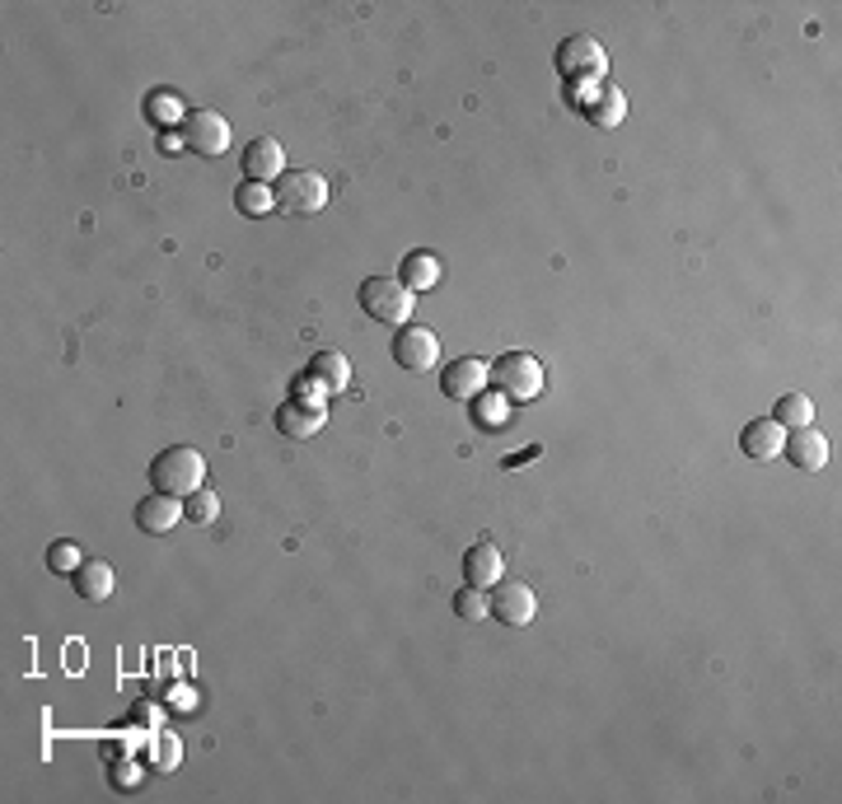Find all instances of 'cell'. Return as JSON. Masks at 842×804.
Returning <instances> with one entry per match:
<instances>
[{
  "instance_id": "obj_1",
  "label": "cell",
  "mask_w": 842,
  "mask_h": 804,
  "mask_svg": "<svg viewBox=\"0 0 842 804\" xmlns=\"http://www.w3.org/2000/svg\"><path fill=\"white\" fill-rule=\"evenodd\" d=\"M150 482H154V492L192 496L198 486H206V459L198 454V449H188V444H173L150 463Z\"/></svg>"
},
{
  "instance_id": "obj_2",
  "label": "cell",
  "mask_w": 842,
  "mask_h": 804,
  "mask_svg": "<svg viewBox=\"0 0 842 804\" xmlns=\"http://www.w3.org/2000/svg\"><path fill=\"white\" fill-rule=\"evenodd\" d=\"M492 384L505 403H534L543 394V361L529 351H511L492 365Z\"/></svg>"
},
{
  "instance_id": "obj_3",
  "label": "cell",
  "mask_w": 842,
  "mask_h": 804,
  "mask_svg": "<svg viewBox=\"0 0 842 804\" xmlns=\"http://www.w3.org/2000/svg\"><path fill=\"white\" fill-rule=\"evenodd\" d=\"M413 290H407L398 277H370L361 286V309L370 313L375 323L384 328H403L407 319H413Z\"/></svg>"
},
{
  "instance_id": "obj_4",
  "label": "cell",
  "mask_w": 842,
  "mask_h": 804,
  "mask_svg": "<svg viewBox=\"0 0 842 804\" xmlns=\"http://www.w3.org/2000/svg\"><path fill=\"white\" fill-rule=\"evenodd\" d=\"M271 197H277L281 215H319L328 206V183H323V173H315V169L281 173L277 187H271Z\"/></svg>"
},
{
  "instance_id": "obj_5",
  "label": "cell",
  "mask_w": 842,
  "mask_h": 804,
  "mask_svg": "<svg viewBox=\"0 0 842 804\" xmlns=\"http://www.w3.org/2000/svg\"><path fill=\"white\" fill-rule=\"evenodd\" d=\"M604 66H609V56H604V47L595 43V37H566V43L557 47V71L566 75V81H599Z\"/></svg>"
},
{
  "instance_id": "obj_6",
  "label": "cell",
  "mask_w": 842,
  "mask_h": 804,
  "mask_svg": "<svg viewBox=\"0 0 842 804\" xmlns=\"http://www.w3.org/2000/svg\"><path fill=\"white\" fill-rule=\"evenodd\" d=\"M394 361L403 369H413V375H422V369H430L440 361V337L430 328H417V323H403L394 332Z\"/></svg>"
},
{
  "instance_id": "obj_7",
  "label": "cell",
  "mask_w": 842,
  "mask_h": 804,
  "mask_svg": "<svg viewBox=\"0 0 842 804\" xmlns=\"http://www.w3.org/2000/svg\"><path fill=\"white\" fill-rule=\"evenodd\" d=\"M487 384H492V365L478 361V356H459L455 365H445V375H440L445 398H455V403H473Z\"/></svg>"
},
{
  "instance_id": "obj_8",
  "label": "cell",
  "mask_w": 842,
  "mask_h": 804,
  "mask_svg": "<svg viewBox=\"0 0 842 804\" xmlns=\"http://www.w3.org/2000/svg\"><path fill=\"white\" fill-rule=\"evenodd\" d=\"M328 421V407L319 398H286L277 407V430L286 440H309V436H319Z\"/></svg>"
},
{
  "instance_id": "obj_9",
  "label": "cell",
  "mask_w": 842,
  "mask_h": 804,
  "mask_svg": "<svg viewBox=\"0 0 842 804\" xmlns=\"http://www.w3.org/2000/svg\"><path fill=\"white\" fill-rule=\"evenodd\" d=\"M183 136H188V146L198 154H225L230 150V122L221 112H211V108L188 112L183 117Z\"/></svg>"
},
{
  "instance_id": "obj_10",
  "label": "cell",
  "mask_w": 842,
  "mask_h": 804,
  "mask_svg": "<svg viewBox=\"0 0 842 804\" xmlns=\"http://www.w3.org/2000/svg\"><path fill=\"white\" fill-rule=\"evenodd\" d=\"M539 613V599L529 585L520 580H497V594H492V618L505 622V626H529Z\"/></svg>"
},
{
  "instance_id": "obj_11",
  "label": "cell",
  "mask_w": 842,
  "mask_h": 804,
  "mask_svg": "<svg viewBox=\"0 0 842 804\" xmlns=\"http://www.w3.org/2000/svg\"><path fill=\"white\" fill-rule=\"evenodd\" d=\"M281 173H286V150H281V141H271V136L248 141V150H244V179H248V183H267V187H271V179H281Z\"/></svg>"
},
{
  "instance_id": "obj_12",
  "label": "cell",
  "mask_w": 842,
  "mask_h": 804,
  "mask_svg": "<svg viewBox=\"0 0 842 804\" xmlns=\"http://www.w3.org/2000/svg\"><path fill=\"white\" fill-rule=\"evenodd\" d=\"M781 454H787L800 473H819V468L829 463V440L819 436L814 426H800V430H787V444H781Z\"/></svg>"
},
{
  "instance_id": "obj_13",
  "label": "cell",
  "mask_w": 842,
  "mask_h": 804,
  "mask_svg": "<svg viewBox=\"0 0 842 804\" xmlns=\"http://www.w3.org/2000/svg\"><path fill=\"white\" fill-rule=\"evenodd\" d=\"M183 515V496H169V492H150L141 505H136V524L146 528V534H169Z\"/></svg>"
},
{
  "instance_id": "obj_14",
  "label": "cell",
  "mask_w": 842,
  "mask_h": 804,
  "mask_svg": "<svg viewBox=\"0 0 842 804\" xmlns=\"http://www.w3.org/2000/svg\"><path fill=\"white\" fill-rule=\"evenodd\" d=\"M305 384L315 388V394H342V388L351 384V361L338 356V351H319V356L309 361Z\"/></svg>"
},
{
  "instance_id": "obj_15",
  "label": "cell",
  "mask_w": 842,
  "mask_h": 804,
  "mask_svg": "<svg viewBox=\"0 0 842 804\" xmlns=\"http://www.w3.org/2000/svg\"><path fill=\"white\" fill-rule=\"evenodd\" d=\"M501 571H505V561H501V547H497V543H473V547H468V557H463L468 585H478V590H497Z\"/></svg>"
},
{
  "instance_id": "obj_16",
  "label": "cell",
  "mask_w": 842,
  "mask_h": 804,
  "mask_svg": "<svg viewBox=\"0 0 842 804\" xmlns=\"http://www.w3.org/2000/svg\"><path fill=\"white\" fill-rule=\"evenodd\" d=\"M781 444H787V430H781L777 421H749V426L739 430V449H744L749 459H758V463L777 459Z\"/></svg>"
},
{
  "instance_id": "obj_17",
  "label": "cell",
  "mask_w": 842,
  "mask_h": 804,
  "mask_svg": "<svg viewBox=\"0 0 842 804\" xmlns=\"http://www.w3.org/2000/svg\"><path fill=\"white\" fill-rule=\"evenodd\" d=\"M75 590H81V599H89V603H104L113 594V566L99 557H85V566L75 571Z\"/></svg>"
},
{
  "instance_id": "obj_18",
  "label": "cell",
  "mask_w": 842,
  "mask_h": 804,
  "mask_svg": "<svg viewBox=\"0 0 842 804\" xmlns=\"http://www.w3.org/2000/svg\"><path fill=\"white\" fill-rule=\"evenodd\" d=\"M398 281L407 286V290H413V296H417V290H436V281H440V262L436 258H430V253H407V258H403V271H398Z\"/></svg>"
},
{
  "instance_id": "obj_19",
  "label": "cell",
  "mask_w": 842,
  "mask_h": 804,
  "mask_svg": "<svg viewBox=\"0 0 842 804\" xmlns=\"http://www.w3.org/2000/svg\"><path fill=\"white\" fill-rule=\"evenodd\" d=\"M585 108H590V122H595V127H618L622 117H628V99H622L618 85H599V94H595V99L585 104Z\"/></svg>"
},
{
  "instance_id": "obj_20",
  "label": "cell",
  "mask_w": 842,
  "mask_h": 804,
  "mask_svg": "<svg viewBox=\"0 0 842 804\" xmlns=\"http://www.w3.org/2000/svg\"><path fill=\"white\" fill-rule=\"evenodd\" d=\"M150 768H160V772H173L183 762V739L179 735H169V730H154L150 735Z\"/></svg>"
},
{
  "instance_id": "obj_21",
  "label": "cell",
  "mask_w": 842,
  "mask_h": 804,
  "mask_svg": "<svg viewBox=\"0 0 842 804\" xmlns=\"http://www.w3.org/2000/svg\"><path fill=\"white\" fill-rule=\"evenodd\" d=\"M781 430H800V426H810L814 421V403L806 394H787L777 403V417H772Z\"/></svg>"
},
{
  "instance_id": "obj_22",
  "label": "cell",
  "mask_w": 842,
  "mask_h": 804,
  "mask_svg": "<svg viewBox=\"0 0 842 804\" xmlns=\"http://www.w3.org/2000/svg\"><path fill=\"white\" fill-rule=\"evenodd\" d=\"M455 613L463 622H482V618H492V594L478 590V585H468V590L455 594Z\"/></svg>"
},
{
  "instance_id": "obj_23",
  "label": "cell",
  "mask_w": 842,
  "mask_h": 804,
  "mask_svg": "<svg viewBox=\"0 0 842 804\" xmlns=\"http://www.w3.org/2000/svg\"><path fill=\"white\" fill-rule=\"evenodd\" d=\"M234 206H239L244 215H271L277 197H271V187H267V183H244L239 192H234Z\"/></svg>"
},
{
  "instance_id": "obj_24",
  "label": "cell",
  "mask_w": 842,
  "mask_h": 804,
  "mask_svg": "<svg viewBox=\"0 0 842 804\" xmlns=\"http://www.w3.org/2000/svg\"><path fill=\"white\" fill-rule=\"evenodd\" d=\"M183 515H188L192 524H211L215 515H221V496H215L211 486H198L192 496H183Z\"/></svg>"
},
{
  "instance_id": "obj_25",
  "label": "cell",
  "mask_w": 842,
  "mask_h": 804,
  "mask_svg": "<svg viewBox=\"0 0 842 804\" xmlns=\"http://www.w3.org/2000/svg\"><path fill=\"white\" fill-rule=\"evenodd\" d=\"M47 566L52 571H66V576H75L85 566V547L81 543H71V538H62V543H52L47 547Z\"/></svg>"
},
{
  "instance_id": "obj_26",
  "label": "cell",
  "mask_w": 842,
  "mask_h": 804,
  "mask_svg": "<svg viewBox=\"0 0 842 804\" xmlns=\"http://www.w3.org/2000/svg\"><path fill=\"white\" fill-rule=\"evenodd\" d=\"M478 398H482V394H478ZM482 403H487V407H478V426H501L505 411H511V403H505L501 394H487Z\"/></svg>"
},
{
  "instance_id": "obj_27",
  "label": "cell",
  "mask_w": 842,
  "mask_h": 804,
  "mask_svg": "<svg viewBox=\"0 0 842 804\" xmlns=\"http://www.w3.org/2000/svg\"><path fill=\"white\" fill-rule=\"evenodd\" d=\"M173 112H179V99L154 89V94H150V117H154V122H160V117H173Z\"/></svg>"
},
{
  "instance_id": "obj_28",
  "label": "cell",
  "mask_w": 842,
  "mask_h": 804,
  "mask_svg": "<svg viewBox=\"0 0 842 804\" xmlns=\"http://www.w3.org/2000/svg\"><path fill=\"white\" fill-rule=\"evenodd\" d=\"M136 725H150V730H160V711H154L150 701H136Z\"/></svg>"
},
{
  "instance_id": "obj_29",
  "label": "cell",
  "mask_w": 842,
  "mask_h": 804,
  "mask_svg": "<svg viewBox=\"0 0 842 804\" xmlns=\"http://www.w3.org/2000/svg\"><path fill=\"white\" fill-rule=\"evenodd\" d=\"M113 781H117V786H136V781H141V776H136V762H127V768H117V772H113Z\"/></svg>"
}]
</instances>
